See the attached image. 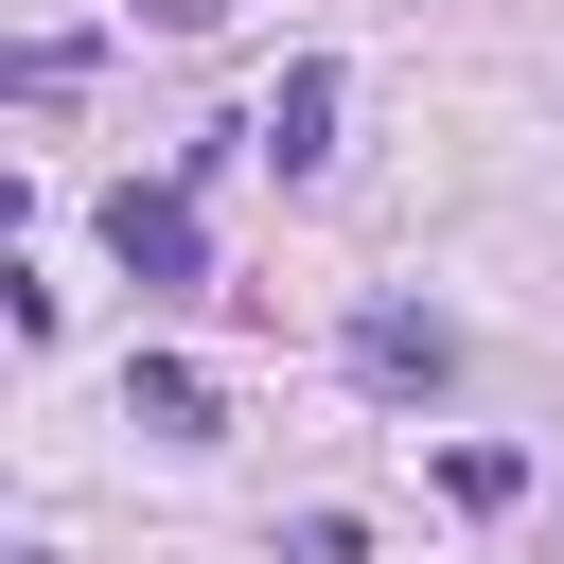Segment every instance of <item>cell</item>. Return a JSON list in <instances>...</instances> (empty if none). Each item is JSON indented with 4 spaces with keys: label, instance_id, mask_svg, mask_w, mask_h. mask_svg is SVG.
Returning <instances> with one entry per match:
<instances>
[{
    "label": "cell",
    "instance_id": "cell-1",
    "mask_svg": "<svg viewBox=\"0 0 564 564\" xmlns=\"http://www.w3.org/2000/svg\"><path fill=\"white\" fill-rule=\"evenodd\" d=\"M441 370H458V317H441V300H352V388L423 405Z\"/></svg>",
    "mask_w": 564,
    "mask_h": 564
},
{
    "label": "cell",
    "instance_id": "cell-2",
    "mask_svg": "<svg viewBox=\"0 0 564 564\" xmlns=\"http://www.w3.org/2000/svg\"><path fill=\"white\" fill-rule=\"evenodd\" d=\"M106 264H123V282H212L194 194H141V176H123V194H106Z\"/></svg>",
    "mask_w": 564,
    "mask_h": 564
},
{
    "label": "cell",
    "instance_id": "cell-3",
    "mask_svg": "<svg viewBox=\"0 0 564 564\" xmlns=\"http://www.w3.org/2000/svg\"><path fill=\"white\" fill-rule=\"evenodd\" d=\"M335 106H352V70H335V53H300V70L264 88V159H282V176H317V159H335Z\"/></svg>",
    "mask_w": 564,
    "mask_h": 564
},
{
    "label": "cell",
    "instance_id": "cell-4",
    "mask_svg": "<svg viewBox=\"0 0 564 564\" xmlns=\"http://www.w3.org/2000/svg\"><path fill=\"white\" fill-rule=\"evenodd\" d=\"M123 423H159V441H212V370L141 352V370H123Z\"/></svg>",
    "mask_w": 564,
    "mask_h": 564
},
{
    "label": "cell",
    "instance_id": "cell-5",
    "mask_svg": "<svg viewBox=\"0 0 564 564\" xmlns=\"http://www.w3.org/2000/svg\"><path fill=\"white\" fill-rule=\"evenodd\" d=\"M441 494H458V511H511V494H529V458H511V441H458V458H441Z\"/></svg>",
    "mask_w": 564,
    "mask_h": 564
},
{
    "label": "cell",
    "instance_id": "cell-6",
    "mask_svg": "<svg viewBox=\"0 0 564 564\" xmlns=\"http://www.w3.org/2000/svg\"><path fill=\"white\" fill-rule=\"evenodd\" d=\"M546 564H564V546H546Z\"/></svg>",
    "mask_w": 564,
    "mask_h": 564
}]
</instances>
